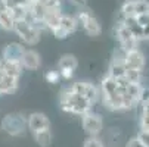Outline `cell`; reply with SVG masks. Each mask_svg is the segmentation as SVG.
Masks as SVG:
<instances>
[{"mask_svg": "<svg viewBox=\"0 0 149 147\" xmlns=\"http://www.w3.org/2000/svg\"><path fill=\"white\" fill-rule=\"evenodd\" d=\"M8 9V5H6V0H0V12H3Z\"/></svg>", "mask_w": 149, "mask_h": 147, "instance_id": "38", "label": "cell"}, {"mask_svg": "<svg viewBox=\"0 0 149 147\" xmlns=\"http://www.w3.org/2000/svg\"><path fill=\"white\" fill-rule=\"evenodd\" d=\"M13 24H15V21H13L9 9L0 12V28L5 31H13Z\"/></svg>", "mask_w": 149, "mask_h": 147, "instance_id": "17", "label": "cell"}, {"mask_svg": "<svg viewBox=\"0 0 149 147\" xmlns=\"http://www.w3.org/2000/svg\"><path fill=\"white\" fill-rule=\"evenodd\" d=\"M133 6H134V16L149 13V2L148 0H134Z\"/></svg>", "mask_w": 149, "mask_h": 147, "instance_id": "22", "label": "cell"}, {"mask_svg": "<svg viewBox=\"0 0 149 147\" xmlns=\"http://www.w3.org/2000/svg\"><path fill=\"white\" fill-rule=\"evenodd\" d=\"M148 133H149V130H148Z\"/></svg>", "mask_w": 149, "mask_h": 147, "instance_id": "43", "label": "cell"}, {"mask_svg": "<svg viewBox=\"0 0 149 147\" xmlns=\"http://www.w3.org/2000/svg\"><path fill=\"white\" fill-rule=\"evenodd\" d=\"M99 97V91L96 88V86H93V84L87 82V87H86V93H84V99H86L87 101L90 103H95Z\"/></svg>", "mask_w": 149, "mask_h": 147, "instance_id": "24", "label": "cell"}, {"mask_svg": "<svg viewBox=\"0 0 149 147\" xmlns=\"http://www.w3.org/2000/svg\"><path fill=\"white\" fill-rule=\"evenodd\" d=\"M103 99V104L106 109L109 110H124L123 109V96H121V91H115L112 94H102Z\"/></svg>", "mask_w": 149, "mask_h": 147, "instance_id": "9", "label": "cell"}, {"mask_svg": "<svg viewBox=\"0 0 149 147\" xmlns=\"http://www.w3.org/2000/svg\"><path fill=\"white\" fill-rule=\"evenodd\" d=\"M52 32H53V35H55V37L58 38V40H63V38H67V37H68V34H67L65 31H63V30H62L61 27L55 28V30H53Z\"/></svg>", "mask_w": 149, "mask_h": 147, "instance_id": "34", "label": "cell"}, {"mask_svg": "<svg viewBox=\"0 0 149 147\" xmlns=\"http://www.w3.org/2000/svg\"><path fill=\"white\" fill-rule=\"evenodd\" d=\"M25 49L22 47V44L19 43H10L3 49V55L2 59L5 60H10V62H21V57H22Z\"/></svg>", "mask_w": 149, "mask_h": 147, "instance_id": "6", "label": "cell"}, {"mask_svg": "<svg viewBox=\"0 0 149 147\" xmlns=\"http://www.w3.org/2000/svg\"><path fill=\"white\" fill-rule=\"evenodd\" d=\"M123 62H124V68L137 69V71H143V68H145V56L139 49L124 52Z\"/></svg>", "mask_w": 149, "mask_h": 147, "instance_id": "4", "label": "cell"}, {"mask_svg": "<svg viewBox=\"0 0 149 147\" xmlns=\"http://www.w3.org/2000/svg\"><path fill=\"white\" fill-rule=\"evenodd\" d=\"M61 9H45V18H43V22L46 25V28L49 30H55L59 27L61 22Z\"/></svg>", "mask_w": 149, "mask_h": 147, "instance_id": "10", "label": "cell"}, {"mask_svg": "<svg viewBox=\"0 0 149 147\" xmlns=\"http://www.w3.org/2000/svg\"><path fill=\"white\" fill-rule=\"evenodd\" d=\"M59 27L65 31L68 35L71 32H74L78 27V22H77V19L75 16H70V15H62L61 16V22H59Z\"/></svg>", "mask_w": 149, "mask_h": 147, "instance_id": "14", "label": "cell"}, {"mask_svg": "<svg viewBox=\"0 0 149 147\" xmlns=\"http://www.w3.org/2000/svg\"><path fill=\"white\" fill-rule=\"evenodd\" d=\"M45 78H46V81L47 82H50V84H55V82H58L59 81V72L58 71H49V72H46L45 74Z\"/></svg>", "mask_w": 149, "mask_h": 147, "instance_id": "30", "label": "cell"}, {"mask_svg": "<svg viewBox=\"0 0 149 147\" xmlns=\"http://www.w3.org/2000/svg\"><path fill=\"white\" fill-rule=\"evenodd\" d=\"M13 21H25L28 18V9L22 8V6H13L9 9Z\"/></svg>", "mask_w": 149, "mask_h": 147, "instance_id": "20", "label": "cell"}, {"mask_svg": "<svg viewBox=\"0 0 149 147\" xmlns=\"http://www.w3.org/2000/svg\"><path fill=\"white\" fill-rule=\"evenodd\" d=\"M140 128L142 130H149V113H142V118H140Z\"/></svg>", "mask_w": 149, "mask_h": 147, "instance_id": "31", "label": "cell"}, {"mask_svg": "<svg viewBox=\"0 0 149 147\" xmlns=\"http://www.w3.org/2000/svg\"><path fill=\"white\" fill-rule=\"evenodd\" d=\"M124 78L129 81L130 84H140V79H142V71H137V69H130V68H125V72H124Z\"/></svg>", "mask_w": 149, "mask_h": 147, "instance_id": "21", "label": "cell"}, {"mask_svg": "<svg viewBox=\"0 0 149 147\" xmlns=\"http://www.w3.org/2000/svg\"><path fill=\"white\" fill-rule=\"evenodd\" d=\"M139 101L140 103H146V101H149V88H146V87H142V91H140V96H139Z\"/></svg>", "mask_w": 149, "mask_h": 147, "instance_id": "32", "label": "cell"}, {"mask_svg": "<svg viewBox=\"0 0 149 147\" xmlns=\"http://www.w3.org/2000/svg\"><path fill=\"white\" fill-rule=\"evenodd\" d=\"M83 147H103V141L99 137H89L86 138Z\"/></svg>", "mask_w": 149, "mask_h": 147, "instance_id": "28", "label": "cell"}, {"mask_svg": "<svg viewBox=\"0 0 149 147\" xmlns=\"http://www.w3.org/2000/svg\"><path fill=\"white\" fill-rule=\"evenodd\" d=\"M125 2H134V0H125Z\"/></svg>", "mask_w": 149, "mask_h": 147, "instance_id": "41", "label": "cell"}, {"mask_svg": "<svg viewBox=\"0 0 149 147\" xmlns=\"http://www.w3.org/2000/svg\"><path fill=\"white\" fill-rule=\"evenodd\" d=\"M136 21H137V24L143 28V27H146L148 24H149V13L148 15H139V16H136Z\"/></svg>", "mask_w": 149, "mask_h": 147, "instance_id": "33", "label": "cell"}, {"mask_svg": "<svg viewBox=\"0 0 149 147\" xmlns=\"http://www.w3.org/2000/svg\"><path fill=\"white\" fill-rule=\"evenodd\" d=\"M21 38H22V41H24L25 44L34 46V44H37L38 41H40V31H37V30L31 25V28L28 30V32H27L25 35H22Z\"/></svg>", "mask_w": 149, "mask_h": 147, "instance_id": "19", "label": "cell"}, {"mask_svg": "<svg viewBox=\"0 0 149 147\" xmlns=\"http://www.w3.org/2000/svg\"><path fill=\"white\" fill-rule=\"evenodd\" d=\"M40 63H41V57L36 50H25L22 57H21V65L27 69H37L40 68Z\"/></svg>", "mask_w": 149, "mask_h": 147, "instance_id": "8", "label": "cell"}, {"mask_svg": "<svg viewBox=\"0 0 149 147\" xmlns=\"http://www.w3.org/2000/svg\"><path fill=\"white\" fill-rule=\"evenodd\" d=\"M136 138L142 143L143 147H149V133L146 130H140L139 134L136 135Z\"/></svg>", "mask_w": 149, "mask_h": 147, "instance_id": "29", "label": "cell"}, {"mask_svg": "<svg viewBox=\"0 0 149 147\" xmlns=\"http://www.w3.org/2000/svg\"><path fill=\"white\" fill-rule=\"evenodd\" d=\"M3 77H5V74H3V71H2V69H0V78H3Z\"/></svg>", "mask_w": 149, "mask_h": 147, "instance_id": "40", "label": "cell"}, {"mask_svg": "<svg viewBox=\"0 0 149 147\" xmlns=\"http://www.w3.org/2000/svg\"><path fill=\"white\" fill-rule=\"evenodd\" d=\"M143 112H145V113H149V101H146V103L143 104Z\"/></svg>", "mask_w": 149, "mask_h": 147, "instance_id": "39", "label": "cell"}, {"mask_svg": "<svg viewBox=\"0 0 149 147\" xmlns=\"http://www.w3.org/2000/svg\"><path fill=\"white\" fill-rule=\"evenodd\" d=\"M140 91H142V86H140V84H129V87H127V90H125V93L129 96H132L137 103H139Z\"/></svg>", "mask_w": 149, "mask_h": 147, "instance_id": "25", "label": "cell"}, {"mask_svg": "<svg viewBox=\"0 0 149 147\" xmlns=\"http://www.w3.org/2000/svg\"><path fill=\"white\" fill-rule=\"evenodd\" d=\"M81 25H83L84 31H86L90 37H97V35H100V32H102V28H100L99 21H97L93 15H90Z\"/></svg>", "mask_w": 149, "mask_h": 147, "instance_id": "11", "label": "cell"}, {"mask_svg": "<svg viewBox=\"0 0 149 147\" xmlns=\"http://www.w3.org/2000/svg\"><path fill=\"white\" fill-rule=\"evenodd\" d=\"M78 66V60L74 55H63L61 59H59V63H58V68L59 71H63V69H67V71H75Z\"/></svg>", "mask_w": 149, "mask_h": 147, "instance_id": "13", "label": "cell"}, {"mask_svg": "<svg viewBox=\"0 0 149 147\" xmlns=\"http://www.w3.org/2000/svg\"><path fill=\"white\" fill-rule=\"evenodd\" d=\"M18 88V79L12 77H3L0 78V94H10L15 93Z\"/></svg>", "mask_w": 149, "mask_h": 147, "instance_id": "12", "label": "cell"}, {"mask_svg": "<svg viewBox=\"0 0 149 147\" xmlns=\"http://www.w3.org/2000/svg\"><path fill=\"white\" fill-rule=\"evenodd\" d=\"M112 147H121V146H112Z\"/></svg>", "mask_w": 149, "mask_h": 147, "instance_id": "42", "label": "cell"}, {"mask_svg": "<svg viewBox=\"0 0 149 147\" xmlns=\"http://www.w3.org/2000/svg\"><path fill=\"white\" fill-rule=\"evenodd\" d=\"M127 147H143V146H142V143H140L136 137H133L132 140H129V143H127Z\"/></svg>", "mask_w": 149, "mask_h": 147, "instance_id": "35", "label": "cell"}, {"mask_svg": "<svg viewBox=\"0 0 149 147\" xmlns=\"http://www.w3.org/2000/svg\"><path fill=\"white\" fill-rule=\"evenodd\" d=\"M45 9H61V0H38Z\"/></svg>", "mask_w": 149, "mask_h": 147, "instance_id": "27", "label": "cell"}, {"mask_svg": "<svg viewBox=\"0 0 149 147\" xmlns=\"http://www.w3.org/2000/svg\"><path fill=\"white\" fill-rule=\"evenodd\" d=\"M121 15L123 18H127V16H134V6H133V2H125L121 8Z\"/></svg>", "mask_w": 149, "mask_h": 147, "instance_id": "26", "label": "cell"}, {"mask_svg": "<svg viewBox=\"0 0 149 147\" xmlns=\"http://www.w3.org/2000/svg\"><path fill=\"white\" fill-rule=\"evenodd\" d=\"M124 57V56H123ZM123 57L120 59H114L109 65V77L118 79V78H123L124 77V72H125V68H124V62H123Z\"/></svg>", "mask_w": 149, "mask_h": 147, "instance_id": "15", "label": "cell"}, {"mask_svg": "<svg viewBox=\"0 0 149 147\" xmlns=\"http://www.w3.org/2000/svg\"><path fill=\"white\" fill-rule=\"evenodd\" d=\"M142 40H149V24L142 30Z\"/></svg>", "mask_w": 149, "mask_h": 147, "instance_id": "36", "label": "cell"}, {"mask_svg": "<svg viewBox=\"0 0 149 147\" xmlns=\"http://www.w3.org/2000/svg\"><path fill=\"white\" fill-rule=\"evenodd\" d=\"M27 125H28V128L34 133L37 131H41V130H49L50 128V121L49 118L45 115V113H31L28 121H27Z\"/></svg>", "mask_w": 149, "mask_h": 147, "instance_id": "5", "label": "cell"}, {"mask_svg": "<svg viewBox=\"0 0 149 147\" xmlns=\"http://www.w3.org/2000/svg\"><path fill=\"white\" fill-rule=\"evenodd\" d=\"M25 127H27V122L25 119L18 115V113H10V115H6L2 121V128L10 134V135H22L24 131H25Z\"/></svg>", "mask_w": 149, "mask_h": 147, "instance_id": "2", "label": "cell"}, {"mask_svg": "<svg viewBox=\"0 0 149 147\" xmlns=\"http://www.w3.org/2000/svg\"><path fill=\"white\" fill-rule=\"evenodd\" d=\"M103 121L102 116L93 112H87L83 115V130L89 134V137H97L102 131Z\"/></svg>", "mask_w": 149, "mask_h": 147, "instance_id": "3", "label": "cell"}, {"mask_svg": "<svg viewBox=\"0 0 149 147\" xmlns=\"http://www.w3.org/2000/svg\"><path fill=\"white\" fill-rule=\"evenodd\" d=\"M118 91V84H117V79L112 78V77H105L103 81H102V94H112Z\"/></svg>", "mask_w": 149, "mask_h": 147, "instance_id": "18", "label": "cell"}, {"mask_svg": "<svg viewBox=\"0 0 149 147\" xmlns=\"http://www.w3.org/2000/svg\"><path fill=\"white\" fill-rule=\"evenodd\" d=\"M34 140L41 147H49L52 144V133L50 130H41L34 133Z\"/></svg>", "mask_w": 149, "mask_h": 147, "instance_id": "16", "label": "cell"}, {"mask_svg": "<svg viewBox=\"0 0 149 147\" xmlns=\"http://www.w3.org/2000/svg\"><path fill=\"white\" fill-rule=\"evenodd\" d=\"M59 103H61V109L70 112V113H75V115H86L87 112H90V106L92 103L87 101L83 96H77L72 93L71 87H65L61 91V97H59Z\"/></svg>", "mask_w": 149, "mask_h": 147, "instance_id": "1", "label": "cell"}, {"mask_svg": "<svg viewBox=\"0 0 149 147\" xmlns=\"http://www.w3.org/2000/svg\"><path fill=\"white\" fill-rule=\"evenodd\" d=\"M70 2L72 3V5H75V6H80V8H83V6H86V0H70Z\"/></svg>", "mask_w": 149, "mask_h": 147, "instance_id": "37", "label": "cell"}, {"mask_svg": "<svg viewBox=\"0 0 149 147\" xmlns=\"http://www.w3.org/2000/svg\"><path fill=\"white\" fill-rule=\"evenodd\" d=\"M0 69L3 71V74L6 77H12L16 79L22 74V65H21V62H10V60L0 59Z\"/></svg>", "mask_w": 149, "mask_h": 147, "instance_id": "7", "label": "cell"}, {"mask_svg": "<svg viewBox=\"0 0 149 147\" xmlns=\"http://www.w3.org/2000/svg\"><path fill=\"white\" fill-rule=\"evenodd\" d=\"M31 28V24L28 22V21H15V24H13V31L19 35V37H22L28 32V30Z\"/></svg>", "mask_w": 149, "mask_h": 147, "instance_id": "23", "label": "cell"}]
</instances>
